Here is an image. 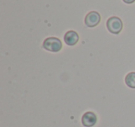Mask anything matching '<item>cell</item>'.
I'll use <instances>...</instances> for the list:
<instances>
[{
	"label": "cell",
	"instance_id": "obj_5",
	"mask_svg": "<svg viewBox=\"0 0 135 127\" xmlns=\"http://www.w3.org/2000/svg\"><path fill=\"white\" fill-rule=\"evenodd\" d=\"M79 34L75 31H68L64 35V42L66 43V45L69 47H73V46L77 45V43L79 42Z\"/></svg>",
	"mask_w": 135,
	"mask_h": 127
},
{
	"label": "cell",
	"instance_id": "obj_1",
	"mask_svg": "<svg viewBox=\"0 0 135 127\" xmlns=\"http://www.w3.org/2000/svg\"><path fill=\"white\" fill-rule=\"evenodd\" d=\"M107 28L109 33L113 34H118L123 29V22L121 19L117 16L110 17L107 21Z\"/></svg>",
	"mask_w": 135,
	"mask_h": 127
},
{
	"label": "cell",
	"instance_id": "obj_7",
	"mask_svg": "<svg viewBox=\"0 0 135 127\" xmlns=\"http://www.w3.org/2000/svg\"><path fill=\"white\" fill-rule=\"evenodd\" d=\"M124 3H126V4H132V3L135 2V0H122Z\"/></svg>",
	"mask_w": 135,
	"mask_h": 127
},
{
	"label": "cell",
	"instance_id": "obj_4",
	"mask_svg": "<svg viewBox=\"0 0 135 127\" xmlns=\"http://www.w3.org/2000/svg\"><path fill=\"white\" fill-rule=\"evenodd\" d=\"M97 123V116L93 111H86L81 116V124L84 127H93Z\"/></svg>",
	"mask_w": 135,
	"mask_h": 127
},
{
	"label": "cell",
	"instance_id": "obj_3",
	"mask_svg": "<svg viewBox=\"0 0 135 127\" xmlns=\"http://www.w3.org/2000/svg\"><path fill=\"white\" fill-rule=\"evenodd\" d=\"M101 21V16L97 11H91L85 16L84 23L89 28L96 27Z\"/></svg>",
	"mask_w": 135,
	"mask_h": 127
},
{
	"label": "cell",
	"instance_id": "obj_6",
	"mask_svg": "<svg viewBox=\"0 0 135 127\" xmlns=\"http://www.w3.org/2000/svg\"><path fill=\"white\" fill-rule=\"evenodd\" d=\"M125 84L128 87L135 89V71H131L126 75Z\"/></svg>",
	"mask_w": 135,
	"mask_h": 127
},
{
	"label": "cell",
	"instance_id": "obj_2",
	"mask_svg": "<svg viewBox=\"0 0 135 127\" xmlns=\"http://www.w3.org/2000/svg\"><path fill=\"white\" fill-rule=\"evenodd\" d=\"M62 42L57 37H48L45 39L43 43V47L49 52H59L62 49Z\"/></svg>",
	"mask_w": 135,
	"mask_h": 127
}]
</instances>
